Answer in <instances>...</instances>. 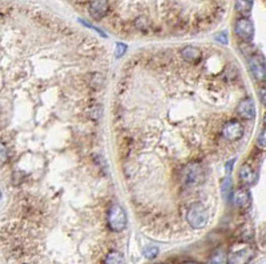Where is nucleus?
<instances>
[{"mask_svg":"<svg viewBox=\"0 0 266 264\" xmlns=\"http://www.w3.org/2000/svg\"><path fill=\"white\" fill-rule=\"evenodd\" d=\"M231 202H233V206L237 207V209L246 210L249 209V206L252 205V195H250V193H249L246 187L237 188L233 193Z\"/></svg>","mask_w":266,"mask_h":264,"instance_id":"10","label":"nucleus"},{"mask_svg":"<svg viewBox=\"0 0 266 264\" xmlns=\"http://www.w3.org/2000/svg\"><path fill=\"white\" fill-rule=\"evenodd\" d=\"M263 2H265V3H266V0H263Z\"/></svg>","mask_w":266,"mask_h":264,"instance_id":"25","label":"nucleus"},{"mask_svg":"<svg viewBox=\"0 0 266 264\" xmlns=\"http://www.w3.org/2000/svg\"><path fill=\"white\" fill-rule=\"evenodd\" d=\"M236 113L238 117H241L242 120L246 121H252L256 117V104L252 97L242 98L238 105L236 106Z\"/></svg>","mask_w":266,"mask_h":264,"instance_id":"7","label":"nucleus"},{"mask_svg":"<svg viewBox=\"0 0 266 264\" xmlns=\"http://www.w3.org/2000/svg\"><path fill=\"white\" fill-rule=\"evenodd\" d=\"M158 252H160V251H158L157 247L151 246V247H148V248H145V250H144V256L147 257V259H151V260H152V259H154V257L157 256Z\"/></svg>","mask_w":266,"mask_h":264,"instance_id":"18","label":"nucleus"},{"mask_svg":"<svg viewBox=\"0 0 266 264\" xmlns=\"http://www.w3.org/2000/svg\"><path fill=\"white\" fill-rule=\"evenodd\" d=\"M256 255L252 246H246L229 254V264H248Z\"/></svg>","mask_w":266,"mask_h":264,"instance_id":"9","label":"nucleus"},{"mask_svg":"<svg viewBox=\"0 0 266 264\" xmlns=\"http://www.w3.org/2000/svg\"><path fill=\"white\" fill-rule=\"evenodd\" d=\"M248 66L257 83H266V63L262 56L256 53L248 56Z\"/></svg>","mask_w":266,"mask_h":264,"instance_id":"4","label":"nucleus"},{"mask_svg":"<svg viewBox=\"0 0 266 264\" xmlns=\"http://www.w3.org/2000/svg\"><path fill=\"white\" fill-rule=\"evenodd\" d=\"M221 136L229 142H236L244 137V126L238 120H229L221 128Z\"/></svg>","mask_w":266,"mask_h":264,"instance_id":"6","label":"nucleus"},{"mask_svg":"<svg viewBox=\"0 0 266 264\" xmlns=\"http://www.w3.org/2000/svg\"><path fill=\"white\" fill-rule=\"evenodd\" d=\"M104 264H125V259L121 252L112 250L105 255Z\"/></svg>","mask_w":266,"mask_h":264,"instance_id":"15","label":"nucleus"},{"mask_svg":"<svg viewBox=\"0 0 266 264\" xmlns=\"http://www.w3.org/2000/svg\"><path fill=\"white\" fill-rule=\"evenodd\" d=\"M160 264H167V263H160Z\"/></svg>","mask_w":266,"mask_h":264,"instance_id":"24","label":"nucleus"},{"mask_svg":"<svg viewBox=\"0 0 266 264\" xmlns=\"http://www.w3.org/2000/svg\"><path fill=\"white\" fill-rule=\"evenodd\" d=\"M222 195L225 199H228L230 197V194H233V182H231L230 177H226L222 181Z\"/></svg>","mask_w":266,"mask_h":264,"instance_id":"16","label":"nucleus"},{"mask_svg":"<svg viewBox=\"0 0 266 264\" xmlns=\"http://www.w3.org/2000/svg\"><path fill=\"white\" fill-rule=\"evenodd\" d=\"M109 0H92L88 4V14L93 20L98 21L107 16L109 12Z\"/></svg>","mask_w":266,"mask_h":264,"instance_id":"8","label":"nucleus"},{"mask_svg":"<svg viewBox=\"0 0 266 264\" xmlns=\"http://www.w3.org/2000/svg\"><path fill=\"white\" fill-rule=\"evenodd\" d=\"M180 56H181V59L184 60V61H186V63L197 64L203 59V52H201V49L197 48V47L189 46L181 49Z\"/></svg>","mask_w":266,"mask_h":264,"instance_id":"12","label":"nucleus"},{"mask_svg":"<svg viewBox=\"0 0 266 264\" xmlns=\"http://www.w3.org/2000/svg\"><path fill=\"white\" fill-rule=\"evenodd\" d=\"M259 100H261V102L266 106V88H262V89L259 91Z\"/></svg>","mask_w":266,"mask_h":264,"instance_id":"21","label":"nucleus"},{"mask_svg":"<svg viewBox=\"0 0 266 264\" xmlns=\"http://www.w3.org/2000/svg\"><path fill=\"white\" fill-rule=\"evenodd\" d=\"M263 125H265V128H266V113H265V116H263Z\"/></svg>","mask_w":266,"mask_h":264,"instance_id":"23","label":"nucleus"},{"mask_svg":"<svg viewBox=\"0 0 266 264\" xmlns=\"http://www.w3.org/2000/svg\"><path fill=\"white\" fill-rule=\"evenodd\" d=\"M214 39H216V40H217V42L220 43V44H222V46H226V44H228V43H229L228 33H226V32H225V31L218 32V33H216Z\"/></svg>","mask_w":266,"mask_h":264,"instance_id":"20","label":"nucleus"},{"mask_svg":"<svg viewBox=\"0 0 266 264\" xmlns=\"http://www.w3.org/2000/svg\"><path fill=\"white\" fill-rule=\"evenodd\" d=\"M125 53H126L125 44H124V43H117V44H116V51H115L116 59H121Z\"/></svg>","mask_w":266,"mask_h":264,"instance_id":"19","label":"nucleus"},{"mask_svg":"<svg viewBox=\"0 0 266 264\" xmlns=\"http://www.w3.org/2000/svg\"><path fill=\"white\" fill-rule=\"evenodd\" d=\"M204 167L198 162H193V164L186 165L180 171V177H181V183L185 188L196 187L201 182L204 181Z\"/></svg>","mask_w":266,"mask_h":264,"instance_id":"2","label":"nucleus"},{"mask_svg":"<svg viewBox=\"0 0 266 264\" xmlns=\"http://www.w3.org/2000/svg\"><path fill=\"white\" fill-rule=\"evenodd\" d=\"M238 178H240V182H241L244 187H249V186H253V184L256 183L257 171L254 170V167L250 164H244L240 167Z\"/></svg>","mask_w":266,"mask_h":264,"instance_id":"11","label":"nucleus"},{"mask_svg":"<svg viewBox=\"0 0 266 264\" xmlns=\"http://www.w3.org/2000/svg\"><path fill=\"white\" fill-rule=\"evenodd\" d=\"M107 224H108L109 230L113 231V233H121V231L126 229V224H128L126 212L119 203H113L108 209Z\"/></svg>","mask_w":266,"mask_h":264,"instance_id":"3","label":"nucleus"},{"mask_svg":"<svg viewBox=\"0 0 266 264\" xmlns=\"http://www.w3.org/2000/svg\"><path fill=\"white\" fill-rule=\"evenodd\" d=\"M256 143H257V146H258L259 149L266 150V128L262 129V130L259 132L258 137H257Z\"/></svg>","mask_w":266,"mask_h":264,"instance_id":"17","label":"nucleus"},{"mask_svg":"<svg viewBox=\"0 0 266 264\" xmlns=\"http://www.w3.org/2000/svg\"><path fill=\"white\" fill-rule=\"evenodd\" d=\"M209 264H229V256L222 248H217L210 256Z\"/></svg>","mask_w":266,"mask_h":264,"instance_id":"14","label":"nucleus"},{"mask_svg":"<svg viewBox=\"0 0 266 264\" xmlns=\"http://www.w3.org/2000/svg\"><path fill=\"white\" fill-rule=\"evenodd\" d=\"M181 264H201V263H197V261H190V260H188V261H184V263H181Z\"/></svg>","mask_w":266,"mask_h":264,"instance_id":"22","label":"nucleus"},{"mask_svg":"<svg viewBox=\"0 0 266 264\" xmlns=\"http://www.w3.org/2000/svg\"><path fill=\"white\" fill-rule=\"evenodd\" d=\"M235 33L241 42L250 43L254 37V24L248 16L238 18L235 23Z\"/></svg>","mask_w":266,"mask_h":264,"instance_id":"5","label":"nucleus"},{"mask_svg":"<svg viewBox=\"0 0 266 264\" xmlns=\"http://www.w3.org/2000/svg\"><path fill=\"white\" fill-rule=\"evenodd\" d=\"M209 220V212L201 202H193L186 210V222L194 230L204 229Z\"/></svg>","mask_w":266,"mask_h":264,"instance_id":"1","label":"nucleus"},{"mask_svg":"<svg viewBox=\"0 0 266 264\" xmlns=\"http://www.w3.org/2000/svg\"><path fill=\"white\" fill-rule=\"evenodd\" d=\"M253 0H236V11L242 16H248L252 12Z\"/></svg>","mask_w":266,"mask_h":264,"instance_id":"13","label":"nucleus"}]
</instances>
